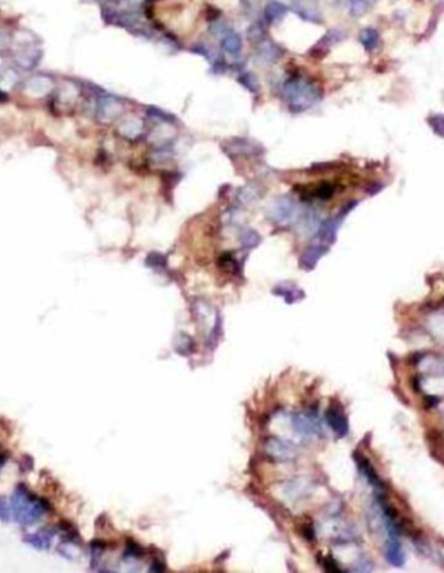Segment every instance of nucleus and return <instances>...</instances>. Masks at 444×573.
<instances>
[{
  "instance_id": "1",
  "label": "nucleus",
  "mask_w": 444,
  "mask_h": 573,
  "mask_svg": "<svg viewBox=\"0 0 444 573\" xmlns=\"http://www.w3.org/2000/svg\"><path fill=\"white\" fill-rule=\"evenodd\" d=\"M14 520L24 526H31L43 518L46 512L52 511L51 502L45 497H36L25 484L17 485L11 499Z\"/></svg>"
},
{
  "instance_id": "2",
  "label": "nucleus",
  "mask_w": 444,
  "mask_h": 573,
  "mask_svg": "<svg viewBox=\"0 0 444 573\" xmlns=\"http://www.w3.org/2000/svg\"><path fill=\"white\" fill-rule=\"evenodd\" d=\"M284 94L287 103L296 112L311 108L321 97L316 85L304 77H294L287 81L284 86Z\"/></svg>"
},
{
  "instance_id": "3",
  "label": "nucleus",
  "mask_w": 444,
  "mask_h": 573,
  "mask_svg": "<svg viewBox=\"0 0 444 573\" xmlns=\"http://www.w3.org/2000/svg\"><path fill=\"white\" fill-rule=\"evenodd\" d=\"M297 213V206L290 196H279L272 204L269 214L272 220L278 224H287Z\"/></svg>"
},
{
  "instance_id": "4",
  "label": "nucleus",
  "mask_w": 444,
  "mask_h": 573,
  "mask_svg": "<svg viewBox=\"0 0 444 573\" xmlns=\"http://www.w3.org/2000/svg\"><path fill=\"white\" fill-rule=\"evenodd\" d=\"M42 57V51L39 50L38 46L31 41H24L18 42V48L16 52V62L19 67L24 69H33L36 67Z\"/></svg>"
},
{
  "instance_id": "5",
  "label": "nucleus",
  "mask_w": 444,
  "mask_h": 573,
  "mask_svg": "<svg viewBox=\"0 0 444 573\" xmlns=\"http://www.w3.org/2000/svg\"><path fill=\"white\" fill-rule=\"evenodd\" d=\"M326 421L330 425V428L338 434L339 437H345L348 433V421L346 419V414L343 413L340 408H335L330 406L325 413Z\"/></svg>"
},
{
  "instance_id": "6",
  "label": "nucleus",
  "mask_w": 444,
  "mask_h": 573,
  "mask_svg": "<svg viewBox=\"0 0 444 573\" xmlns=\"http://www.w3.org/2000/svg\"><path fill=\"white\" fill-rule=\"evenodd\" d=\"M56 528L52 530H42L39 533H33V535H26L24 537V542L28 545L33 546L36 550H50L51 545H52V538L56 535Z\"/></svg>"
},
{
  "instance_id": "7",
  "label": "nucleus",
  "mask_w": 444,
  "mask_h": 573,
  "mask_svg": "<svg viewBox=\"0 0 444 573\" xmlns=\"http://www.w3.org/2000/svg\"><path fill=\"white\" fill-rule=\"evenodd\" d=\"M119 112H121V106H119L118 102L112 99V97H106L103 101H100L97 113H99L102 120H112Z\"/></svg>"
},
{
  "instance_id": "8",
  "label": "nucleus",
  "mask_w": 444,
  "mask_h": 573,
  "mask_svg": "<svg viewBox=\"0 0 444 573\" xmlns=\"http://www.w3.org/2000/svg\"><path fill=\"white\" fill-rule=\"evenodd\" d=\"M273 292H275V294L279 295V297H284V299L287 302V303H295V302L301 301V299L304 298V292H302L300 289H297L295 285H289V284L277 285V287L273 290Z\"/></svg>"
},
{
  "instance_id": "9",
  "label": "nucleus",
  "mask_w": 444,
  "mask_h": 573,
  "mask_svg": "<svg viewBox=\"0 0 444 573\" xmlns=\"http://www.w3.org/2000/svg\"><path fill=\"white\" fill-rule=\"evenodd\" d=\"M324 253V248H321L319 246H313L309 247L306 252L302 253L301 259H300V265L304 269H311L316 265V263L318 262V259Z\"/></svg>"
},
{
  "instance_id": "10",
  "label": "nucleus",
  "mask_w": 444,
  "mask_h": 573,
  "mask_svg": "<svg viewBox=\"0 0 444 573\" xmlns=\"http://www.w3.org/2000/svg\"><path fill=\"white\" fill-rule=\"evenodd\" d=\"M268 450L272 452L273 457H277L284 460L291 459V457L294 455L291 447H287L286 443L279 440H275V438H272L270 442L268 443Z\"/></svg>"
},
{
  "instance_id": "11",
  "label": "nucleus",
  "mask_w": 444,
  "mask_h": 573,
  "mask_svg": "<svg viewBox=\"0 0 444 573\" xmlns=\"http://www.w3.org/2000/svg\"><path fill=\"white\" fill-rule=\"evenodd\" d=\"M360 42L365 50L373 51L379 45V33L375 29L368 28L360 33Z\"/></svg>"
},
{
  "instance_id": "12",
  "label": "nucleus",
  "mask_w": 444,
  "mask_h": 573,
  "mask_svg": "<svg viewBox=\"0 0 444 573\" xmlns=\"http://www.w3.org/2000/svg\"><path fill=\"white\" fill-rule=\"evenodd\" d=\"M287 13V8L280 3H270L265 8V18L268 23H278Z\"/></svg>"
},
{
  "instance_id": "13",
  "label": "nucleus",
  "mask_w": 444,
  "mask_h": 573,
  "mask_svg": "<svg viewBox=\"0 0 444 573\" xmlns=\"http://www.w3.org/2000/svg\"><path fill=\"white\" fill-rule=\"evenodd\" d=\"M222 48L229 53H238L241 48V39L236 33H229L224 36L221 42Z\"/></svg>"
},
{
  "instance_id": "14",
  "label": "nucleus",
  "mask_w": 444,
  "mask_h": 573,
  "mask_svg": "<svg viewBox=\"0 0 444 573\" xmlns=\"http://www.w3.org/2000/svg\"><path fill=\"white\" fill-rule=\"evenodd\" d=\"M260 53L263 57L269 60V62H275V60L280 56V51L278 50L277 46L269 42H264V41H263V43H261Z\"/></svg>"
},
{
  "instance_id": "15",
  "label": "nucleus",
  "mask_w": 444,
  "mask_h": 573,
  "mask_svg": "<svg viewBox=\"0 0 444 573\" xmlns=\"http://www.w3.org/2000/svg\"><path fill=\"white\" fill-rule=\"evenodd\" d=\"M240 241H241V245L245 246V247H253V246H257L258 243H260L261 238L255 230L248 229V230L241 233Z\"/></svg>"
},
{
  "instance_id": "16",
  "label": "nucleus",
  "mask_w": 444,
  "mask_h": 573,
  "mask_svg": "<svg viewBox=\"0 0 444 573\" xmlns=\"http://www.w3.org/2000/svg\"><path fill=\"white\" fill-rule=\"evenodd\" d=\"M219 265L230 273H239L238 263L231 256V253H224L219 259Z\"/></svg>"
},
{
  "instance_id": "17",
  "label": "nucleus",
  "mask_w": 444,
  "mask_h": 573,
  "mask_svg": "<svg viewBox=\"0 0 444 573\" xmlns=\"http://www.w3.org/2000/svg\"><path fill=\"white\" fill-rule=\"evenodd\" d=\"M239 81H240V84L243 85V86L247 87L250 91L256 92L258 90L257 80H256L255 75L251 74V73H245V74H241L240 78H239Z\"/></svg>"
},
{
  "instance_id": "18",
  "label": "nucleus",
  "mask_w": 444,
  "mask_h": 573,
  "mask_svg": "<svg viewBox=\"0 0 444 573\" xmlns=\"http://www.w3.org/2000/svg\"><path fill=\"white\" fill-rule=\"evenodd\" d=\"M369 0H351V13L353 16H361L367 12Z\"/></svg>"
},
{
  "instance_id": "19",
  "label": "nucleus",
  "mask_w": 444,
  "mask_h": 573,
  "mask_svg": "<svg viewBox=\"0 0 444 573\" xmlns=\"http://www.w3.org/2000/svg\"><path fill=\"white\" fill-rule=\"evenodd\" d=\"M125 555H126V557H130V558H142L143 557L142 547H140L138 543L133 542V541H129V542L126 543Z\"/></svg>"
},
{
  "instance_id": "20",
  "label": "nucleus",
  "mask_w": 444,
  "mask_h": 573,
  "mask_svg": "<svg viewBox=\"0 0 444 573\" xmlns=\"http://www.w3.org/2000/svg\"><path fill=\"white\" fill-rule=\"evenodd\" d=\"M9 519H11V508H9L8 502L4 497H0V521L9 523Z\"/></svg>"
},
{
  "instance_id": "21",
  "label": "nucleus",
  "mask_w": 444,
  "mask_h": 573,
  "mask_svg": "<svg viewBox=\"0 0 444 573\" xmlns=\"http://www.w3.org/2000/svg\"><path fill=\"white\" fill-rule=\"evenodd\" d=\"M34 468V459L31 455H24L19 460V470L21 473H28L30 470H33Z\"/></svg>"
},
{
  "instance_id": "22",
  "label": "nucleus",
  "mask_w": 444,
  "mask_h": 573,
  "mask_svg": "<svg viewBox=\"0 0 444 573\" xmlns=\"http://www.w3.org/2000/svg\"><path fill=\"white\" fill-rule=\"evenodd\" d=\"M263 35H264V33H263V29H261L260 25H252L250 28V30H248V39L252 43L261 41Z\"/></svg>"
},
{
  "instance_id": "23",
  "label": "nucleus",
  "mask_w": 444,
  "mask_h": 573,
  "mask_svg": "<svg viewBox=\"0 0 444 573\" xmlns=\"http://www.w3.org/2000/svg\"><path fill=\"white\" fill-rule=\"evenodd\" d=\"M11 48V38L6 31L0 30V53L8 52Z\"/></svg>"
},
{
  "instance_id": "24",
  "label": "nucleus",
  "mask_w": 444,
  "mask_h": 573,
  "mask_svg": "<svg viewBox=\"0 0 444 573\" xmlns=\"http://www.w3.org/2000/svg\"><path fill=\"white\" fill-rule=\"evenodd\" d=\"M147 262L150 267H164L165 265V259L158 253H151L147 258Z\"/></svg>"
},
{
  "instance_id": "25",
  "label": "nucleus",
  "mask_w": 444,
  "mask_h": 573,
  "mask_svg": "<svg viewBox=\"0 0 444 573\" xmlns=\"http://www.w3.org/2000/svg\"><path fill=\"white\" fill-rule=\"evenodd\" d=\"M324 567H325L326 570H330V572H341L339 565L336 564V562L331 557H328L324 559Z\"/></svg>"
},
{
  "instance_id": "26",
  "label": "nucleus",
  "mask_w": 444,
  "mask_h": 573,
  "mask_svg": "<svg viewBox=\"0 0 444 573\" xmlns=\"http://www.w3.org/2000/svg\"><path fill=\"white\" fill-rule=\"evenodd\" d=\"M434 128L438 133L444 134V117L438 116L434 118Z\"/></svg>"
},
{
  "instance_id": "27",
  "label": "nucleus",
  "mask_w": 444,
  "mask_h": 573,
  "mask_svg": "<svg viewBox=\"0 0 444 573\" xmlns=\"http://www.w3.org/2000/svg\"><path fill=\"white\" fill-rule=\"evenodd\" d=\"M426 399V404H428V407H434L436 406V404L439 403V399L435 398V397H425Z\"/></svg>"
},
{
  "instance_id": "28",
  "label": "nucleus",
  "mask_w": 444,
  "mask_h": 573,
  "mask_svg": "<svg viewBox=\"0 0 444 573\" xmlns=\"http://www.w3.org/2000/svg\"><path fill=\"white\" fill-rule=\"evenodd\" d=\"M0 468H2V465H0Z\"/></svg>"
}]
</instances>
